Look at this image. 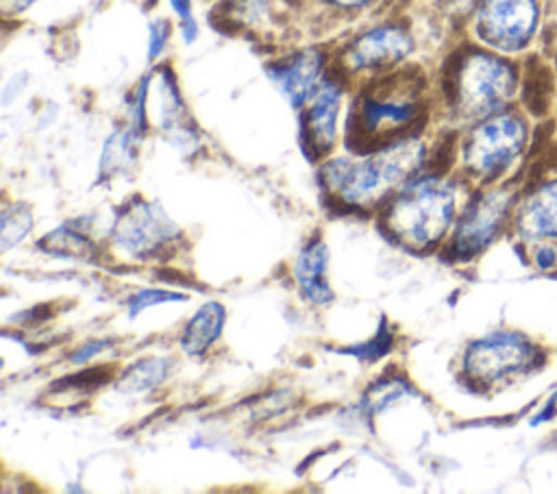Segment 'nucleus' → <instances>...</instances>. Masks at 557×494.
<instances>
[{"label": "nucleus", "instance_id": "1", "mask_svg": "<svg viewBox=\"0 0 557 494\" xmlns=\"http://www.w3.org/2000/svg\"><path fill=\"white\" fill-rule=\"evenodd\" d=\"M420 144L405 139L359 161L335 159L322 170V176L346 202L372 205L394 185L405 183L420 168Z\"/></svg>", "mask_w": 557, "mask_h": 494}, {"label": "nucleus", "instance_id": "2", "mask_svg": "<svg viewBox=\"0 0 557 494\" xmlns=\"http://www.w3.org/2000/svg\"><path fill=\"white\" fill-rule=\"evenodd\" d=\"M450 213V192L435 178H422L400 189L385 211V226L398 242L422 248L444 233Z\"/></svg>", "mask_w": 557, "mask_h": 494}, {"label": "nucleus", "instance_id": "3", "mask_svg": "<svg viewBox=\"0 0 557 494\" xmlns=\"http://www.w3.org/2000/svg\"><path fill=\"white\" fill-rule=\"evenodd\" d=\"M413 115V91L400 83H381L357 102L350 118V128L363 137H389L409 124Z\"/></svg>", "mask_w": 557, "mask_h": 494}, {"label": "nucleus", "instance_id": "4", "mask_svg": "<svg viewBox=\"0 0 557 494\" xmlns=\"http://www.w3.org/2000/svg\"><path fill=\"white\" fill-rule=\"evenodd\" d=\"M176 224L152 202H135L115 222L113 237L131 255L144 257L176 237Z\"/></svg>", "mask_w": 557, "mask_h": 494}, {"label": "nucleus", "instance_id": "5", "mask_svg": "<svg viewBox=\"0 0 557 494\" xmlns=\"http://www.w3.org/2000/svg\"><path fill=\"white\" fill-rule=\"evenodd\" d=\"M509 70L485 54L470 57L457 72L459 100L463 107L474 111L492 109L509 94Z\"/></svg>", "mask_w": 557, "mask_h": 494}, {"label": "nucleus", "instance_id": "6", "mask_svg": "<svg viewBox=\"0 0 557 494\" xmlns=\"http://www.w3.org/2000/svg\"><path fill=\"white\" fill-rule=\"evenodd\" d=\"M533 20V0H485L479 15V28L487 41L513 48L529 37Z\"/></svg>", "mask_w": 557, "mask_h": 494}, {"label": "nucleus", "instance_id": "7", "mask_svg": "<svg viewBox=\"0 0 557 494\" xmlns=\"http://www.w3.org/2000/svg\"><path fill=\"white\" fill-rule=\"evenodd\" d=\"M520 141V126L509 118H498L483 124L470 139L468 159L479 170H492L505 163L509 152Z\"/></svg>", "mask_w": 557, "mask_h": 494}, {"label": "nucleus", "instance_id": "8", "mask_svg": "<svg viewBox=\"0 0 557 494\" xmlns=\"http://www.w3.org/2000/svg\"><path fill=\"white\" fill-rule=\"evenodd\" d=\"M411 50V39L396 26L374 28L361 35L350 50L355 67H381L400 61Z\"/></svg>", "mask_w": 557, "mask_h": 494}, {"label": "nucleus", "instance_id": "9", "mask_svg": "<svg viewBox=\"0 0 557 494\" xmlns=\"http://www.w3.org/2000/svg\"><path fill=\"white\" fill-rule=\"evenodd\" d=\"M270 76L289 98L292 104H302L318 87L320 57L315 52H300L298 57L270 70Z\"/></svg>", "mask_w": 557, "mask_h": 494}, {"label": "nucleus", "instance_id": "10", "mask_svg": "<svg viewBox=\"0 0 557 494\" xmlns=\"http://www.w3.org/2000/svg\"><path fill=\"white\" fill-rule=\"evenodd\" d=\"M326 246L324 242H311L307 248L300 250L294 263V276L300 283L305 296L315 302L324 305L333 298L331 285L326 281Z\"/></svg>", "mask_w": 557, "mask_h": 494}, {"label": "nucleus", "instance_id": "11", "mask_svg": "<svg viewBox=\"0 0 557 494\" xmlns=\"http://www.w3.org/2000/svg\"><path fill=\"white\" fill-rule=\"evenodd\" d=\"M339 109V91L333 83H320L311 94L309 131L320 150H326L335 139V118Z\"/></svg>", "mask_w": 557, "mask_h": 494}, {"label": "nucleus", "instance_id": "12", "mask_svg": "<svg viewBox=\"0 0 557 494\" xmlns=\"http://www.w3.org/2000/svg\"><path fill=\"white\" fill-rule=\"evenodd\" d=\"M222 324H224L222 305H218V302L202 305L183 331V337H181L183 350L187 355H200L220 335Z\"/></svg>", "mask_w": 557, "mask_h": 494}, {"label": "nucleus", "instance_id": "13", "mask_svg": "<svg viewBox=\"0 0 557 494\" xmlns=\"http://www.w3.org/2000/svg\"><path fill=\"white\" fill-rule=\"evenodd\" d=\"M168 359H144L135 366H131L120 383H117V390L120 392H126V394H133V392H144L157 383H161L168 374Z\"/></svg>", "mask_w": 557, "mask_h": 494}, {"label": "nucleus", "instance_id": "14", "mask_svg": "<svg viewBox=\"0 0 557 494\" xmlns=\"http://www.w3.org/2000/svg\"><path fill=\"white\" fill-rule=\"evenodd\" d=\"M41 246L48 252H54V255H61V257H67V259L70 257H74V259H89L91 257L89 239L85 235L76 233L70 226H61L54 233L46 235Z\"/></svg>", "mask_w": 557, "mask_h": 494}, {"label": "nucleus", "instance_id": "15", "mask_svg": "<svg viewBox=\"0 0 557 494\" xmlns=\"http://www.w3.org/2000/svg\"><path fill=\"white\" fill-rule=\"evenodd\" d=\"M550 89H553L550 72L544 65L529 67L527 83H524V102L531 113H535V115L546 113L548 100H550Z\"/></svg>", "mask_w": 557, "mask_h": 494}, {"label": "nucleus", "instance_id": "16", "mask_svg": "<svg viewBox=\"0 0 557 494\" xmlns=\"http://www.w3.org/2000/svg\"><path fill=\"white\" fill-rule=\"evenodd\" d=\"M135 161V137L131 133L113 135L102 155V172L117 174L124 172Z\"/></svg>", "mask_w": 557, "mask_h": 494}, {"label": "nucleus", "instance_id": "17", "mask_svg": "<svg viewBox=\"0 0 557 494\" xmlns=\"http://www.w3.org/2000/svg\"><path fill=\"white\" fill-rule=\"evenodd\" d=\"M30 211L24 205H15L2 213V250L17 244L30 229Z\"/></svg>", "mask_w": 557, "mask_h": 494}, {"label": "nucleus", "instance_id": "18", "mask_svg": "<svg viewBox=\"0 0 557 494\" xmlns=\"http://www.w3.org/2000/svg\"><path fill=\"white\" fill-rule=\"evenodd\" d=\"M389 344H392V335H389L387 326L381 324V331H379L370 342H366V344H361V346H355V348H346L344 353H350V355H355V357H359V359H366V361H374V359H379L383 353L389 350Z\"/></svg>", "mask_w": 557, "mask_h": 494}, {"label": "nucleus", "instance_id": "19", "mask_svg": "<svg viewBox=\"0 0 557 494\" xmlns=\"http://www.w3.org/2000/svg\"><path fill=\"white\" fill-rule=\"evenodd\" d=\"M170 300H183V296L174 294V292H165V289H141L128 300V311H131V316H137L139 311H144L150 305L170 302Z\"/></svg>", "mask_w": 557, "mask_h": 494}, {"label": "nucleus", "instance_id": "20", "mask_svg": "<svg viewBox=\"0 0 557 494\" xmlns=\"http://www.w3.org/2000/svg\"><path fill=\"white\" fill-rule=\"evenodd\" d=\"M172 7H174V11L178 13V17L183 22L185 39L191 41L196 37V24L191 20V0H172Z\"/></svg>", "mask_w": 557, "mask_h": 494}, {"label": "nucleus", "instance_id": "21", "mask_svg": "<svg viewBox=\"0 0 557 494\" xmlns=\"http://www.w3.org/2000/svg\"><path fill=\"white\" fill-rule=\"evenodd\" d=\"M165 39H168V26L163 22L152 24V28H150V57H157L163 50Z\"/></svg>", "mask_w": 557, "mask_h": 494}, {"label": "nucleus", "instance_id": "22", "mask_svg": "<svg viewBox=\"0 0 557 494\" xmlns=\"http://www.w3.org/2000/svg\"><path fill=\"white\" fill-rule=\"evenodd\" d=\"M104 348V344L102 342H94V344H89V346H85V348H81L76 355H74V361L76 363H81V361H85V359H91L98 350H102Z\"/></svg>", "mask_w": 557, "mask_h": 494}, {"label": "nucleus", "instance_id": "23", "mask_svg": "<svg viewBox=\"0 0 557 494\" xmlns=\"http://www.w3.org/2000/svg\"><path fill=\"white\" fill-rule=\"evenodd\" d=\"M335 4H342V7H359V4H366L368 0H331Z\"/></svg>", "mask_w": 557, "mask_h": 494}, {"label": "nucleus", "instance_id": "24", "mask_svg": "<svg viewBox=\"0 0 557 494\" xmlns=\"http://www.w3.org/2000/svg\"><path fill=\"white\" fill-rule=\"evenodd\" d=\"M7 2H11L13 4V9H24L26 4H30L33 0H7Z\"/></svg>", "mask_w": 557, "mask_h": 494}]
</instances>
